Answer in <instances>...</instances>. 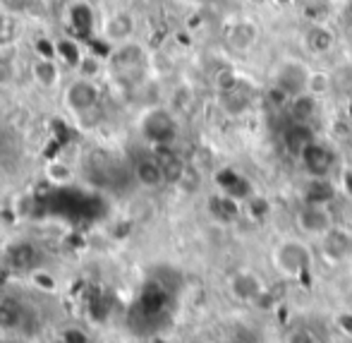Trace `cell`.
Returning a JSON list of instances; mask_svg holds the SVG:
<instances>
[{
  "mask_svg": "<svg viewBox=\"0 0 352 343\" xmlns=\"http://www.w3.org/2000/svg\"><path fill=\"white\" fill-rule=\"evenodd\" d=\"M276 269L290 278H302L311 269V250L302 240H283L276 245L274 255Z\"/></svg>",
  "mask_w": 352,
  "mask_h": 343,
  "instance_id": "6da1fadb",
  "label": "cell"
},
{
  "mask_svg": "<svg viewBox=\"0 0 352 343\" xmlns=\"http://www.w3.org/2000/svg\"><path fill=\"white\" fill-rule=\"evenodd\" d=\"M140 130L156 147H170L177 137V121L168 108H151L144 113Z\"/></svg>",
  "mask_w": 352,
  "mask_h": 343,
  "instance_id": "7a4b0ae2",
  "label": "cell"
},
{
  "mask_svg": "<svg viewBox=\"0 0 352 343\" xmlns=\"http://www.w3.org/2000/svg\"><path fill=\"white\" fill-rule=\"evenodd\" d=\"M63 101H65V108L74 116H84V113L94 111L101 101V89L94 82L91 77H74L70 84L65 87V94H63Z\"/></svg>",
  "mask_w": 352,
  "mask_h": 343,
  "instance_id": "3957f363",
  "label": "cell"
},
{
  "mask_svg": "<svg viewBox=\"0 0 352 343\" xmlns=\"http://www.w3.org/2000/svg\"><path fill=\"white\" fill-rule=\"evenodd\" d=\"M297 158L309 178H331L338 166V154L333 152L331 144L321 142V139H314L309 147H305V152Z\"/></svg>",
  "mask_w": 352,
  "mask_h": 343,
  "instance_id": "277c9868",
  "label": "cell"
},
{
  "mask_svg": "<svg viewBox=\"0 0 352 343\" xmlns=\"http://www.w3.org/2000/svg\"><path fill=\"white\" fill-rule=\"evenodd\" d=\"M213 180H216V187L221 195L230 197V200L240 202V205H245L247 200L254 197V185L250 183V178L242 176L240 171H235V168H230V166L218 168Z\"/></svg>",
  "mask_w": 352,
  "mask_h": 343,
  "instance_id": "5b68a950",
  "label": "cell"
},
{
  "mask_svg": "<svg viewBox=\"0 0 352 343\" xmlns=\"http://www.w3.org/2000/svg\"><path fill=\"white\" fill-rule=\"evenodd\" d=\"M297 226L302 233L307 236H326V233L333 228V216H331L329 207H319V205H302L297 211Z\"/></svg>",
  "mask_w": 352,
  "mask_h": 343,
  "instance_id": "8992f818",
  "label": "cell"
},
{
  "mask_svg": "<svg viewBox=\"0 0 352 343\" xmlns=\"http://www.w3.org/2000/svg\"><path fill=\"white\" fill-rule=\"evenodd\" d=\"M135 29H137L135 14L118 10V12L108 14L106 22H103V41H108V43H127L132 37H135Z\"/></svg>",
  "mask_w": 352,
  "mask_h": 343,
  "instance_id": "52a82bcc",
  "label": "cell"
},
{
  "mask_svg": "<svg viewBox=\"0 0 352 343\" xmlns=\"http://www.w3.org/2000/svg\"><path fill=\"white\" fill-rule=\"evenodd\" d=\"M309 74H311L309 70L305 65H300V63H287L278 72V77H276V87L283 89L290 98H295L307 92V87H309Z\"/></svg>",
  "mask_w": 352,
  "mask_h": 343,
  "instance_id": "ba28073f",
  "label": "cell"
},
{
  "mask_svg": "<svg viewBox=\"0 0 352 343\" xmlns=\"http://www.w3.org/2000/svg\"><path fill=\"white\" fill-rule=\"evenodd\" d=\"M283 147L287 149V154H292V156H300L302 152H305V147H309L311 142L316 139L314 135V127H311V123H300V121H290L285 125V130H283Z\"/></svg>",
  "mask_w": 352,
  "mask_h": 343,
  "instance_id": "9c48e42d",
  "label": "cell"
},
{
  "mask_svg": "<svg viewBox=\"0 0 352 343\" xmlns=\"http://www.w3.org/2000/svg\"><path fill=\"white\" fill-rule=\"evenodd\" d=\"M321 250L331 262H343L352 255V236L343 228L333 226L326 236H321Z\"/></svg>",
  "mask_w": 352,
  "mask_h": 343,
  "instance_id": "30bf717a",
  "label": "cell"
},
{
  "mask_svg": "<svg viewBox=\"0 0 352 343\" xmlns=\"http://www.w3.org/2000/svg\"><path fill=\"white\" fill-rule=\"evenodd\" d=\"M67 27L72 29V34L77 39H87L89 34H94V27H96V14H94V8L84 0H74V3L67 8Z\"/></svg>",
  "mask_w": 352,
  "mask_h": 343,
  "instance_id": "8fae6325",
  "label": "cell"
},
{
  "mask_svg": "<svg viewBox=\"0 0 352 343\" xmlns=\"http://www.w3.org/2000/svg\"><path fill=\"white\" fill-rule=\"evenodd\" d=\"M135 180L146 190H158L161 185H166V173H163L161 161L156 158V154L151 156H142L135 163Z\"/></svg>",
  "mask_w": 352,
  "mask_h": 343,
  "instance_id": "7c38bea8",
  "label": "cell"
},
{
  "mask_svg": "<svg viewBox=\"0 0 352 343\" xmlns=\"http://www.w3.org/2000/svg\"><path fill=\"white\" fill-rule=\"evenodd\" d=\"M32 79L43 89H53L60 82V61L56 56H36L32 61Z\"/></svg>",
  "mask_w": 352,
  "mask_h": 343,
  "instance_id": "4fadbf2b",
  "label": "cell"
},
{
  "mask_svg": "<svg viewBox=\"0 0 352 343\" xmlns=\"http://www.w3.org/2000/svg\"><path fill=\"white\" fill-rule=\"evenodd\" d=\"M230 293L242 302H256L264 295V283H261V278L256 274H252V271H237L230 278Z\"/></svg>",
  "mask_w": 352,
  "mask_h": 343,
  "instance_id": "5bb4252c",
  "label": "cell"
},
{
  "mask_svg": "<svg viewBox=\"0 0 352 343\" xmlns=\"http://www.w3.org/2000/svg\"><path fill=\"white\" fill-rule=\"evenodd\" d=\"M5 260H8L10 269L14 271H34L38 262V250L32 242H14L5 255Z\"/></svg>",
  "mask_w": 352,
  "mask_h": 343,
  "instance_id": "9a60e30c",
  "label": "cell"
},
{
  "mask_svg": "<svg viewBox=\"0 0 352 343\" xmlns=\"http://www.w3.org/2000/svg\"><path fill=\"white\" fill-rule=\"evenodd\" d=\"M256 39H259V29L250 19H240V22H235L228 29V43L235 51H250V48H254Z\"/></svg>",
  "mask_w": 352,
  "mask_h": 343,
  "instance_id": "2e32d148",
  "label": "cell"
},
{
  "mask_svg": "<svg viewBox=\"0 0 352 343\" xmlns=\"http://www.w3.org/2000/svg\"><path fill=\"white\" fill-rule=\"evenodd\" d=\"M336 197V185L331 178H309L305 187V205L329 207Z\"/></svg>",
  "mask_w": 352,
  "mask_h": 343,
  "instance_id": "e0dca14e",
  "label": "cell"
},
{
  "mask_svg": "<svg viewBox=\"0 0 352 343\" xmlns=\"http://www.w3.org/2000/svg\"><path fill=\"white\" fill-rule=\"evenodd\" d=\"M305 46L309 48L311 53H329L331 48L336 46V34L331 32L326 24H311L309 29L305 32Z\"/></svg>",
  "mask_w": 352,
  "mask_h": 343,
  "instance_id": "ac0fdd59",
  "label": "cell"
},
{
  "mask_svg": "<svg viewBox=\"0 0 352 343\" xmlns=\"http://www.w3.org/2000/svg\"><path fill=\"white\" fill-rule=\"evenodd\" d=\"M209 214L213 218H216L218 223H235L237 218H240V202L230 200V197L226 195H213L209 197Z\"/></svg>",
  "mask_w": 352,
  "mask_h": 343,
  "instance_id": "d6986e66",
  "label": "cell"
},
{
  "mask_svg": "<svg viewBox=\"0 0 352 343\" xmlns=\"http://www.w3.org/2000/svg\"><path fill=\"white\" fill-rule=\"evenodd\" d=\"M156 158L161 161L163 173H166V180L168 183H180L182 178L187 176V166L170 147H158L156 149Z\"/></svg>",
  "mask_w": 352,
  "mask_h": 343,
  "instance_id": "ffe728a7",
  "label": "cell"
},
{
  "mask_svg": "<svg viewBox=\"0 0 352 343\" xmlns=\"http://www.w3.org/2000/svg\"><path fill=\"white\" fill-rule=\"evenodd\" d=\"M287 116H290V121L311 123V118L316 116V96L305 92V94H300V96L290 98V101H287Z\"/></svg>",
  "mask_w": 352,
  "mask_h": 343,
  "instance_id": "44dd1931",
  "label": "cell"
},
{
  "mask_svg": "<svg viewBox=\"0 0 352 343\" xmlns=\"http://www.w3.org/2000/svg\"><path fill=\"white\" fill-rule=\"evenodd\" d=\"M24 322V312L17 302L12 300H0V331L10 334V331H17Z\"/></svg>",
  "mask_w": 352,
  "mask_h": 343,
  "instance_id": "7402d4cb",
  "label": "cell"
},
{
  "mask_svg": "<svg viewBox=\"0 0 352 343\" xmlns=\"http://www.w3.org/2000/svg\"><path fill=\"white\" fill-rule=\"evenodd\" d=\"M56 58L65 63L67 67L79 70V65H82V61H84V53H82V48H79L77 39H60V41H56Z\"/></svg>",
  "mask_w": 352,
  "mask_h": 343,
  "instance_id": "603a6c76",
  "label": "cell"
},
{
  "mask_svg": "<svg viewBox=\"0 0 352 343\" xmlns=\"http://www.w3.org/2000/svg\"><path fill=\"white\" fill-rule=\"evenodd\" d=\"M245 205H247V211H250V216L254 218V221H264V218L271 214V202L261 195H254L252 200H247Z\"/></svg>",
  "mask_w": 352,
  "mask_h": 343,
  "instance_id": "cb8c5ba5",
  "label": "cell"
},
{
  "mask_svg": "<svg viewBox=\"0 0 352 343\" xmlns=\"http://www.w3.org/2000/svg\"><path fill=\"white\" fill-rule=\"evenodd\" d=\"M48 178H51L56 185H65V183L72 180V168L67 166V163L63 161H53L51 166H48Z\"/></svg>",
  "mask_w": 352,
  "mask_h": 343,
  "instance_id": "d4e9b609",
  "label": "cell"
},
{
  "mask_svg": "<svg viewBox=\"0 0 352 343\" xmlns=\"http://www.w3.org/2000/svg\"><path fill=\"white\" fill-rule=\"evenodd\" d=\"M32 281L36 288H41V291L46 293H53L58 288V278L51 274V271H41V269H34L32 271Z\"/></svg>",
  "mask_w": 352,
  "mask_h": 343,
  "instance_id": "484cf974",
  "label": "cell"
},
{
  "mask_svg": "<svg viewBox=\"0 0 352 343\" xmlns=\"http://www.w3.org/2000/svg\"><path fill=\"white\" fill-rule=\"evenodd\" d=\"M60 341L63 343H89V336L84 334L79 326H67V329H63Z\"/></svg>",
  "mask_w": 352,
  "mask_h": 343,
  "instance_id": "4316f807",
  "label": "cell"
},
{
  "mask_svg": "<svg viewBox=\"0 0 352 343\" xmlns=\"http://www.w3.org/2000/svg\"><path fill=\"white\" fill-rule=\"evenodd\" d=\"M336 326H338L340 334L352 339V312H340V315L336 317Z\"/></svg>",
  "mask_w": 352,
  "mask_h": 343,
  "instance_id": "83f0119b",
  "label": "cell"
},
{
  "mask_svg": "<svg viewBox=\"0 0 352 343\" xmlns=\"http://www.w3.org/2000/svg\"><path fill=\"white\" fill-rule=\"evenodd\" d=\"M340 187H343V192L352 200V168H345L343 176H340Z\"/></svg>",
  "mask_w": 352,
  "mask_h": 343,
  "instance_id": "f1b7e54d",
  "label": "cell"
},
{
  "mask_svg": "<svg viewBox=\"0 0 352 343\" xmlns=\"http://www.w3.org/2000/svg\"><path fill=\"white\" fill-rule=\"evenodd\" d=\"M290 343H316V341L309 331H295V334L290 336Z\"/></svg>",
  "mask_w": 352,
  "mask_h": 343,
  "instance_id": "f546056e",
  "label": "cell"
},
{
  "mask_svg": "<svg viewBox=\"0 0 352 343\" xmlns=\"http://www.w3.org/2000/svg\"><path fill=\"white\" fill-rule=\"evenodd\" d=\"M5 29H8V17H5V12L0 10V34H5Z\"/></svg>",
  "mask_w": 352,
  "mask_h": 343,
  "instance_id": "4dcf8cb0",
  "label": "cell"
},
{
  "mask_svg": "<svg viewBox=\"0 0 352 343\" xmlns=\"http://www.w3.org/2000/svg\"><path fill=\"white\" fill-rule=\"evenodd\" d=\"M276 3H280V5H285V3H290V0H276Z\"/></svg>",
  "mask_w": 352,
  "mask_h": 343,
  "instance_id": "1f68e13d",
  "label": "cell"
},
{
  "mask_svg": "<svg viewBox=\"0 0 352 343\" xmlns=\"http://www.w3.org/2000/svg\"><path fill=\"white\" fill-rule=\"evenodd\" d=\"M348 34H350V39H352V24H350V29H348Z\"/></svg>",
  "mask_w": 352,
  "mask_h": 343,
  "instance_id": "d6a6232c",
  "label": "cell"
},
{
  "mask_svg": "<svg viewBox=\"0 0 352 343\" xmlns=\"http://www.w3.org/2000/svg\"><path fill=\"white\" fill-rule=\"evenodd\" d=\"M350 116H352V98H350Z\"/></svg>",
  "mask_w": 352,
  "mask_h": 343,
  "instance_id": "836d02e7",
  "label": "cell"
},
{
  "mask_svg": "<svg viewBox=\"0 0 352 343\" xmlns=\"http://www.w3.org/2000/svg\"><path fill=\"white\" fill-rule=\"evenodd\" d=\"M350 14H352V0H350Z\"/></svg>",
  "mask_w": 352,
  "mask_h": 343,
  "instance_id": "e575fe53",
  "label": "cell"
},
{
  "mask_svg": "<svg viewBox=\"0 0 352 343\" xmlns=\"http://www.w3.org/2000/svg\"><path fill=\"white\" fill-rule=\"evenodd\" d=\"M348 343H352V339H348Z\"/></svg>",
  "mask_w": 352,
  "mask_h": 343,
  "instance_id": "d590c367",
  "label": "cell"
}]
</instances>
